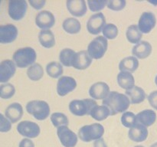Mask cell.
Instances as JSON below:
<instances>
[{
  "label": "cell",
  "mask_w": 157,
  "mask_h": 147,
  "mask_svg": "<svg viewBox=\"0 0 157 147\" xmlns=\"http://www.w3.org/2000/svg\"><path fill=\"white\" fill-rule=\"evenodd\" d=\"M130 100L125 94L117 91H110L107 97L103 100L102 104L108 107L110 115L113 116L117 113H125L126 110L130 107Z\"/></svg>",
  "instance_id": "6da1fadb"
},
{
  "label": "cell",
  "mask_w": 157,
  "mask_h": 147,
  "mask_svg": "<svg viewBox=\"0 0 157 147\" xmlns=\"http://www.w3.org/2000/svg\"><path fill=\"white\" fill-rule=\"evenodd\" d=\"M117 83L121 88L126 90H130L135 86L134 77L130 72H120L117 75Z\"/></svg>",
  "instance_id": "cb8c5ba5"
},
{
  "label": "cell",
  "mask_w": 157,
  "mask_h": 147,
  "mask_svg": "<svg viewBox=\"0 0 157 147\" xmlns=\"http://www.w3.org/2000/svg\"><path fill=\"white\" fill-rule=\"evenodd\" d=\"M134 147H144V146H143V145H136V146Z\"/></svg>",
  "instance_id": "bcb514c9"
},
{
  "label": "cell",
  "mask_w": 157,
  "mask_h": 147,
  "mask_svg": "<svg viewBox=\"0 0 157 147\" xmlns=\"http://www.w3.org/2000/svg\"><path fill=\"white\" fill-rule=\"evenodd\" d=\"M6 118L12 123H15L21 119L23 115V108L18 103H12L6 108L5 111Z\"/></svg>",
  "instance_id": "44dd1931"
},
{
  "label": "cell",
  "mask_w": 157,
  "mask_h": 147,
  "mask_svg": "<svg viewBox=\"0 0 157 147\" xmlns=\"http://www.w3.org/2000/svg\"><path fill=\"white\" fill-rule=\"evenodd\" d=\"M104 133V128L101 124L93 123L86 125L78 130V136L83 142H90L101 139Z\"/></svg>",
  "instance_id": "3957f363"
},
{
  "label": "cell",
  "mask_w": 157,
  "mask_h": 147,
  "mask_svg": "<svg viewBox=\"0 0 157 147\" xmlns=\"http://www.w3.org/2000/svg\"><path fill=\"white\" fill-rule=\"evenodd\" d=\"M108 41L104 36L99 35L94 38L87 46V52L92 59H101L106 53Z\"/></svg>",
  "instance_id": "8992f818"
},
{
  "label": "cell",
  "mask_w": 157,
  "mask_h": 147,
  "mask_svg": "<svg viewBox=\"0 0 157 147\" xmlns=\"http://www.w3.org/2000/svg\"><path fill=\"white\" fill-rule=\"evenodd\" d=\"M155 83H156V86H157V75H156V78H155Z\"/></svg>",
  "instance_id": "f6af8a7d"
},
{
  "label": "cell",
  "mask_w": 157,
  "mask_h": 147,
  "mask_svg": "<svg viewBox=\"0 0 157 147\" xmlns=\"http://www.w3.org/2000/svg\"><path fill=\"white\" fill-rule=\"evenodd\" d=\"M19 147H35V144L31 139L25 138L19 142Z\"/></svg>",
  "instance_id": "b9f144b4"
},
{
  "label": "cell",
  "mask_w": 157,
  "mask_h": 147,
  "mask_svg": "<svg viewBox=\"0 0 157 147\" xmlns=\"http://www.w3.org/2000/svg\"><path fill=\"white\" fill-rule=\"evenodd\" d=\"M51 121L54 126L58 127L62 126H68L69 121L67 116L63 113H54L51 116Z\"/></svg>",
  "instance_id": "d6a6232c"
},
{
  "label": "cell",
  "mask_w": 157,
  "mask_h": 147,
  "mask_svg": "<svg viewBox=\"0 0 157 147\" xmlns=\"http://www.w3.org/2000/svg\"><path fill=\"white\" fill-rule=\"evenodd\" d=\"M102 32L107 39H114L118 35V28L113 23H107L103 28Z\"/></svg>",
  "instance_id": "d590c367"
},
{
  "label": "cell",
  "mask_w": 157,
  "mask_h": 147,
  "mask_svg": "<svg viewBox=\"0 0 157 147\" xmlns=\"http://www.w3.org/2000/svg\"><path fill=\"white\" fill-rule=\"evenodd\" d=\"M16 64L12 60H4L0 64V82L6 83L15 75Z\"/></svg>",
  "instance_id": "5bb4252c"
},
{
  "label": "cell",
  "mask_w": 157,
  "mask_h": 147,
  "mask_svg": "<svg viewBox=\"0 0 157 147\" xmlns=\"http://www.w3.org/2000/svg\"><path fill=\"white\" fill-rule=\"evenodd\" d=\"M151 53L152 45L147 41H141L140 43L135 44L132 48L133 55L140 59H145L148 58Z\"/></svg>",
  "instance_id": "ffe728a7"
},
{
  "label": "cell",
  "mask_w": 157,
  "mask_h": 147,
  "mask_svg": "<svg viewBox=\"0 0 157 147\" xmlns=\"http://www.w3.org/2000/svg\"><path fill=\"white\" fill-rule=\"evenodd\" d=\"M26 110L38 120L47 119L50 114V107L47 102L39 100H31L26 104Z\"/></svg>",
  "instance_id": "277c9868"
},
{
  "label": "cell",
  "mask_w": 157,
  "mask_h": 147,
  "mask_svg": "<svg viewBox=\"0 0 157 147\" xmlns=\"http://www.w3.org/2000/svg\"><path fill=\"white\" fill-rule=\"evenodd\" d=\"M150 147H157V142H155V143H153V145H150Z\"/></svg>",
  "instance_id": "ee69618b"
},
{
  "label": "cell",
  "mask_w": 157,
  "mask_h": 147,
  "mask_svg": "<svg viewBox=\"0 0 157 147\" xmlns=\"http://www.w3.org/2000/svg\"><path fill=\"white\" fill-rule=\"evenodd\" d=\"M31 6L35 9H41L44 7V6L45 5L46 2L44 0H30L29 1Z\"/></svg>",
  "instance_id": "60d3db41"
},
{
  "label": "cell",
  "mask_w": 157,
  "mask_h": 147,
  "mask_svg": "<svg viewBox=\"0 0 157 147\" xmlns=\"http://www.w3.org/2000/svg\"><path fill=\"white\" fill-rule=\"evenodd\" d=\"M76 87L77 82L75 78L69 76H62L58 81L57 92L59 96H64L75 90Z\"/></svg>",
  "instance_id": "8fae6325"
},
{
  "label": "cell",
  "mask_w": 157,
  "mask_h": 147,
  "mask_svg": "<svg viewBox=\"0 0 157 147\" xmlns=\"http://www.w3.org/2000/svg\"><path fill=\"white\" fill-rule=\"evenodd\" d=\"M139 67V61L134 56H129L124 58L119 64V69L121 71H126L133 73L137 70Z\"/></svg>",
  "instance_id": "d4e9b609"
},
{
  "label": "cell",
  "mask_w": 157,
  "mask_h": 147,
  "mask_svg": "<svg viewBox=\"0 0 157 147\" xmlns=\"http://www.w3.org/2000/svg\"><path fill=\"white\" fill-rule=\"evenodd\" d=\"M94 147H107V145L106 144L104 139L101 138V139L94 141Z\"/></svg>",
  "instance_id": "7bdbcfd3"
},
{
  "label": "cell",
  "mask_w": 157,
  "mask_h": 147,
  "mask_svg": "<svg viewBox=\"0 0 157 147\" xmlns=\"http://www.w3.org/2000/svg\"><path fill=\"white\" fill-rule=\"evenodd\" d=\"M156 24V15L151 12H144L140 18L138 26L142 33L148 34L155 27Z\"/></svg>",
  "instance_id": "4fadbf2b"
},
{
  "label": "cell",
  "mask_w": 157,
  "mask_h": 147,
  "mask_svg": "<svg viewBox=\"0 0 157 147\" xmlns=\"http://www.w3.org/2000/svg\"><path fill=\"white\" fill-rule=\"evenodd\" d=\"M57 134L61 143L64 147H75L78 142V136L67 126H62L57 129Z\"/></svg>",
  "instance_id": "ba28073f"
},
{
  "label": "cell",
  "mask_w": 157,
  "mask_h": 147,
  "mask_svg": "<svg viewBox=\"0 0 157 147\" xmlns=\"http://www.w3.org/2000/svg\"><path fill=\"white\" fill-rule=\"evenodd\" d=\"M18 36V29L14 24H7L0 26V42L2 44H9L16 39Z\"/></svg>",
  "instance_id": "9a60e30c"
},
{
  "label": "cell",
  "mask_w": 157,
  "mask_h": 147,
  "mask_svg": "<svg viewBox=\"0 0 157 147\" xmlns=\"http://www.w3.org/2000/svg\"><path fill=\"white\" fill-rule=\"evenodd\" d=\"M15 93V88L13 84L6 83L0 86V96L2 99H10Z\"/></svg>",
  "instance_id": "e575fe53"
},
{
  "label": "cell",
  "mask_w": 157,
  "mask_h": 147,
  "mask_svg": "<svg viewBox=\"0 0 157 147\" xmlns=\"http://www.w3.org/2000/svg\"><path fill=\"white\" fill-rule=\"evenodd\" d=\"M147 99H148V101L151 107L157 110V90L151 92L149 94Z\"/></svg>",
  "instance_id": "ab89813d"
},
{
  "label": "cell",
  "mask_w": 157,
  "mask_h": 147,
  "mask_svg": "<svg viewBox=\"0 0 157 147\" xmlns=\"http://www.w3.org/2000/svg\"><path fill=\"white\" fill-rule=\"evenodd\" d=\"M38 40L40 44L46 48L54 47L55 44V35L50 29L41 30L38 34Z\"/></svg>",
  "instance_id": "484cf974"
},
{
  "label": "cell",
  "mask_w": 157,
  "mask_h": 147,
  "mask_svg": "<svg viewBox=\"0 0 157 147\" xmlns=\"http://www.w3.org/2000/svg\"><path fill=\"white\" fill-rule=\"evenodd\" d=\"M127 2L125 0H110L107 2L108 9L113 11H121L125 8Z\"/></svg>",
  "instance_id": "74e56055"
},
{
  "label": "cell",
  "mask_w": 157,
  "mask_h": 147,
  "mask_svg": "<svg viewBox=\"0 0 157 147\" xmlns=\"http://www.w3.org/2000/svg\"><path fill=\"white\" fill-rule=\"evenodd\" d=\"M55 23V15L50 11H41L37 14L36 17H35V24L42 30L51 28L53 27Z\"/></svg>",
  "instance_id": "7c38bea8"
},
{
  "label": "cell",
  "mask_w": 157,
  "mask_h": 147,
  "mask_svg": "<svg viewBox=\"0 0 157 147\" xmlns=\"http://www.w3.org/2000/svg\"><path fill=\"white\" fill-rule=\"evenodd\" d=\"M156 119V114L153 110H144L136 114L137 123L141 124L146 127L153 125Z\"/></svg>",
  "instance_id": "7402d4cb"
},
{
  "label": "cell",
  "mask_w": 157,
  "mask_h": 147,
  "mask_svg": "<svg viewBox=\"0 0 157 147\" xmlns=\"http://www.w3.org/2000/svg\"><path fill=\"white\" fill-rule=\"evenodd\" d=\"M106 24V18L102 12H98L89 18L87 22V29L92 35H98L102 32Z\"/></svg>",
  "instance_id": "9c48e42d"
},
{
  "label": "cell",
  "mask_w": 157,
  "mask_h": 147,
  "mask_svg": "<svg viewBox=\"0 0 157 147\" xmlns=\"http://www.w3.org/2000/svg\"><path fill=\"white\" fill-rule=\"evenodd\" d=\"M46 71L51 77L58 78L62 75L64 70H63V66L61 63L52 61L46 66Z\"/></svg>",
  "instance_id": "1f68e13d"
},
{
  "label": "cell",
  "mask_w": 157,
  "mask_h": 147,
  "mask_svg": "<svg viewBox=\"0 0 157 147\" xmlns=\"http://www.w3.org/2000/svg\"><path fill=\"white\" fill-rule=\"evenodd\" d=\"M17 131L23 136L28 138H36L40 134V126L35 122L24 120L17 126Z\"/></svg>",
  "instance_id": "30bf717a"
},
{
  "label": "cell",
  "mask_w": 157,
  "mask_h": 147,
  "mask_svg": "<svg viewBox=\"0 0 157 147\" xmlns=\"http://www.w3.org/2000/svg\"><path fill=\"white\" fill-rule=\"evenodd\" d=\"M28 4L25 0H10L8 5L9 16L15 21H19L25 15Z\"/></svg>",
  "instance_id": "52a82bcc"
},
{
  "label": "cell",
  "mask_w": 157,
  "mask_h": 147,
  "mask_svg": "<svg viewBox=\"0 0 157 147\" xmlns=\"http://www.w3.org/2000/svg\"><path fill=\"white\" fill-rule=\"evenodd\" d=\"M126 36L129 42L132 44H138L140 42L143 37V33L140 30L137 24H131L129 26L126 32Z\"/></svg>",
  "instance_id": "4316f807"
},
{
  "label": "cell",
  "mask_w": 157,
  "mask_h": 147,
  "mask_svg": "<svg viewBox=\"0 0 157 147\" xmlns=\"http://www.w3.org/2000/svg\"><path fill=\"white\" fill-rule=\"evenodd\" d=\"M66 6L69 12L76 17L83 16L87 11V6L84 0H67Z\"/></svg>",
  "instance_id": "e0dca14e"
},
{
  "label": "cell",
  "mask_w": 157,
  "mask_h": 147,
  "mask_svg": "<svg viewBox=\"0 0 157 147\" xmlns=\"http://www.w3.org/2000/svg\"><path fill=\"white\" fill-rule=\"evenodd\" d=\"M76 53L77 52L68 47L62 49L59 54L60 61L63 65L66 66V67H72Z\"/></svg>",
  "instance_id": "f1b7e54d"
},
{
  "label": "cell",
  "mask_w": 157,
  "mask_h": 147,
  "mask_svg": "<svg viewBox=\"0 0 157 147\" xmlns=\"http://www.w3.org/2000/svg\"><path fill=\"white\" fill-rule=\"evenodd\" d=\"M12 123L10 120L5 117L2 114H0V131L2 133L9 132L12 128Z\"/></svg>",
  "instance_id": "f35d334b"
},
{
  "label": "cell",
  "mask_w": 157,
  "mask_h": 147,
  "mask_svg": "<svg viewBox=\"0 0 157 147\" xmlns=\"http://www.w3.org/2000/svg\"><path fill=\"white\" fill-rule=\"evenodd\" d=\"M62 27L66 32L69 34H77L81 31V24L77 18L70 17L64 20Z\"/></svg>",
  "instance_id": "83f0119b"
},
{
  "label": "cell",
  "mask_w": 157,
  "mask_h": 147,
  "mask_svg": "<svg viewBox=\"0 0 157 147\" xmlns=\"http://www.w3.org/2000/svg\"><path fill=\"white\" fill-rule=\"evenodd\" d=\"M121 119L123 125L125 127H127V128L130 129L137 124L136 115H135L134 113L130 111H127L123 113Z\"/></svg>",
  "instance_id": "836d02e7"
},
{
  "label": "cell",
  "mask_w": 157,
  "mask_h": 147,
  "mask_svg": "<svg viewBox=\"0 0 157 147\" xmlns=\"http://www.w3.org/2000/svg\"><path fill=\"white\" fill-rule=\"evenodd\" d=\"M110 115V110L108 107L104 105L96 106L92 110L90 113V116L98 121H102L107 119Z\"/></svg>",
  "instance_id": "f546056e"
},
{
  "label": "cell",
  "mask_w": 157,
  "mask_h": 147,
  "mask_svg": "<svg viewBox=\"0 0 157 147\" xmlns=\"http://www.w3.org/2000/svg\"><path fill=\"white\" fill-rule=\"evenodd\" d=\"M91 62L92 58L87 51H80L75 55L72 67L78 70H84L90 65Z\"/></svg>",
  "instance_id": "ac0fdd59"
},
{
  "label": "cell",
  "mask_w": 157,
  "mask_h": 147,
  "mask_svg": "<svg viewBox=\"0 0 157 147\" xmlns=\"http://www.w3.org/2000/svg\"><path fill=\"white\" fill-rule=\"evenodd\" d=\"M148 130L146 126L137 123L130 128L128 132V136L132 141L136 142H144L148 136Z\"/></svg>",
  "instance_id": "d6986e66"
},
{
  "label": "cell",
  "mask_w": 157,
  "mask_h": 147,
  "mask_svg": "<svg viewBox=\"0 0 157 147\" xmlns=\"http://www.w3.org/2000/svg\"><path fill=\"white\" fill-rule=\"evenodd\" d=\"M98 106L96 101L93 99L73 100L69 104L71 113L78 116L90 115L92 110Z\"/></svg>",
  "instance_id": "5b68a950"
},
{
  "label": "cell",
  "mask_w": 157,
  "mask_h": 147,
  "mask_svg": "<svg viewBox=\"0 0 157 147\" xmlns=\"http://www.w3.org/2000/svg\"><path fill=\"white\" fill-rule=\"evenodd\" d=\"M126 95L128 96L130 102L133 104H137L144 102L147 96L144 89L138 86H134L130 90H126Z\"/></svg>",
  "instance_id": "603a6c76"
},
{
  "label": "cell",
  "mask_w": 157,
  "mask_h": 147,
  "mask_svg": "<svg viewBox=\"0 0 157 147\" xmlns=\"http://www.w3.org/2000/svg\"><path fill=\"white\" fill-rule=\"evenodd\" d=\"M27 75L33 81H38L41 79L44 75V69L38 63H35L28 68Z\"/></svg>",
  "instance_id": "4dcf8cb0"
},
{
  "label": "cell",
  "mask_w": 157,
  "mask_h": 147,
  "mask_svg": "<svg viewBox=\"0 0 157 147\" xmlns=\"http://www.w3.org/2000/svg\"><path fill=\"white\" fill-rule=\"evenodd\" d=\"M110 93V87L104 82H97L90 86L89 94L93 99L104 100Z\"/></svg>",
  "instance_id": "2e32d148"
},
{
  "label": "cell",
  "mask_w": 157,
  "mask_h": 147,
  "mask_svg": "<svg viewBox=\"0 0 157 147\" xmlns=\"http://www.w3.org/2000/svg\"><path fill=\"white\" fill-rule=\"evenodd\" d=\"M12 58L17 67L25 68L35 64L37 55L35 49L31 47H25L18 49L14 53Z\"/></svg>",
  "instance_id": "7a4b0ae2"
},
{
  "label": "cell",
  "mask_w": 157,
  "mask_h": 147,
  "mask_svg": "<svg viewBox=\"0 0 157 147\" xmlns=\"http://www.w3.org/2000/svg\"><path fill=\"white\" fill-rule=\"evenodd\" d=\"M108 1L106 0H99V1H95V0H89L87 2L88 7L92 12H99L104 9L105 6H107Z\"/></svg>",
  "instance_id": "8d00e7d4"
}]
</instances>
